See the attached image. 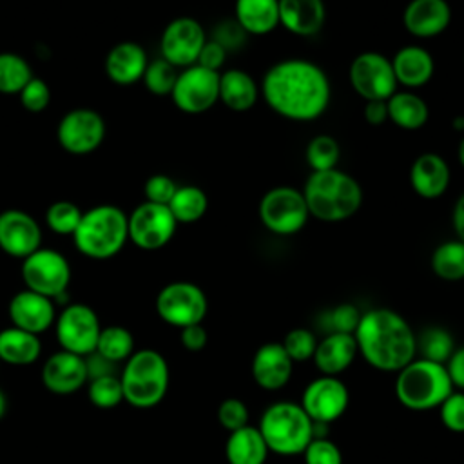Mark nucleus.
I'll return each instance as SVG.
<instances>
[{"label":"nucleus","instance_id":"nucleus-1","mask_svg":"<svg viewBox=\"0 0 464 464\" xmlns=\"http://www.w3.org/2000/svg\"><path fill=\"white\" fill-rule=\"evenodd\" d=\"M259 89L266 105L290 121L321 118L332 100L328 74L321 65L304 58H286L270 65Z\"/></svg>","mask_w":464,"mask_h":464},{"label":"nucleus","instance_id":"nucleus-2","mask_svg":"<svg viewBox=\"0 0 464 464\" xmlns=\"http://www.w3.org/2000/svg\"><path fill=\"white\" fill-rule=\"evenodd\" d=\"M353 337L362 359L381 372H399L417 355V335L392 308L379 306L361 314Z\"/></svg>","mask_w":464,"mask_h":464},{"label":"nucleus","instance_id":"nucleus-3","mask_svg":"<svg viewBox=\"0 0 464 464\" xmlns=\"http://www.w3.org/2000/svg\"><path fill=\"white\" fill-rule=\"evenodd\" d=\"M303 196L312 218L324 223H339L355 216L362 205L359 181L341 169L310 172Z\"/></svg>","mask_w":464,"mask_h":464},{"label":"nucleus","instance_id":"nucleus-4","mask_svg":"<svg viewBox=\"0 0 464 464\" xmlns=\"http://www.w3.org/2000/svg\"><path fill=\"white\" fill-rule=\"evenodd\" d=\"M72 239L85 257H114L129 241V216L116 205L92 207L83 212Z\"/></svg>","mask_w":464,"mask_h":464},{"label":"nucleus","instance_id":"nucleus-5","mask_svg":"<svg viewBox=\"0 0 464 464\" xmlns=\"http://www.w3.org/2000/svg\"><path fill=\"white\" fill-rule=\"evenodd\" d=\"M259 431L270 453L294 457L303 455L314 439V420L294 401L272 402L259 419Z\"/></svg>","mask_w":464,"mask_h":464},{"label":"nucleus","instance_id":"nucleus-6","mask_svg":"<svg viewBox=\"0 0 464 464\" xmlns=\"http://www.w3.org/2000/svg\"><path fill=\"white\" fill-rule=\"evenodd\" d=\"M453 390L446 366L435 361L419 357L397 372L395 395L404 408L413 411L439 408Z\"/></svg>","mask_w":464,"mask_h":464},{"label":"nucleus","instance_id":"nucleus-7","mask_svg":"<svg viewBox=\"0 0 464 464\" xmlns=\"http://www.w3.org/2000/svg\"><path fill=\"white\" fill-rule=\"evenodd\" d=\"M120 381L125 402L141 410L152 408L169 390V364L160 352L143 348L125 361Z\"/></svg>","mask_w":464,"mask_h":464},{"label":"nucleus","instance_id":"nucleus-8","mask_svg":"<svg viewBox=\"0 0 464 464\" xmlns=\"http://www.w3.org/2000/svg\"><path fill=\"white\" fill-rule=\"evenodd\" d=\"M261 225L276 236H294L304 228L310 212L303 190L279 185L266 190L257 207Z\"/></svg>","mask_w":464,"mask_h":464},{"label":"nucleus","instance_id":"nucleus-9","mask_svg":"<svg viewBox=\"0 0 464 464\" xmlns=\"http://www.w3.org/2000/svg\"><path fill=\"white\" fill-rule=\"evenodd\" d=\"M22 281L27 290L58 299L71 283V266L65 256L53 248H38L22 259Z\"/></svg>","mask_w":464,"mask_h":464},{"label":"nucleus","instance_id":"nucleus-10","mask_svg":"<svg viewBox=\"0 0 464 464\" xmlns=\"http://www.w3.org/2000/svg\"><path fill=\"white\" fill-rule=\"evenodd\" d=\"M208 310L205 292L190 281H174L165 285L156 297V312L170 326L185 328L199 324Z\"/></svg>","mask_w":464,"mask_h":464},{"label":"nucleus","instance_id":"nucleus-11","mask_svg":"<svg viewBox=\"0 0 464 464\" xmlns=\"http://www.w3.org/2000/svg\"><path fill=\"white\" fill-rule=\"evenodd\" d=\"M348 82L364 102L388 100L399 87L392 60L377 51L359 53L352 60L348 67Z\"/></svg>","mask_w":464,"mask_h":464},{"label":"nucleus","instance_id":"nucleus-12","mask_svg":"<svg viewBox=\"0 0 464 464\" xmlns=\"http://www.w3.org/2000/svg\"><path fill=\"white\" fill-rule=\"evenodd\" d=\"M170 98L185 114L207 112L219 102V72L198 63L181 69Z\"/></svg>","mask_w":464,"mask_h":464},{"label":"nucleus","instance_id":"nucleus-13","mask_svg":"<svg viewBox=\"0 0 464 464\" xmlns=\"http://www.w3.org/2000/svg\"><path fill=\"white\" fill-rule=\"evenodd\" d=\"M56 341L62 350L87 357L96 350L102 332L96 312L83 303L67 304L56 317Z\"/></svg>","mask_w":464,"mask_h":464},{"label":"nucleus","instance_id":"nucleus-14","mask_svg":"<svg viewBox=\"0 0 464 464\" xmlns=\"http://www.w3.org/2000/svg\"><path fill=\"white\" fill-rule=\"evenodd\" d=\"M58 143L63 150L74 156L94 152L105 138V120L100 112L87 107H78L63 114L56 129Z\"/></svg>","mask_w":464,"mask_h":464},{"label":"nucleus","instance_id":"nucleus-15","mask_svg":"<svg viewBox=\"0 0 464 464\" xmlns=\"http://www.w3.org/2000/svg\"><path fill=\"white\" fill-rule=\"evenodd\" d=\"M176 228L178 221L167 205L143 201L129 216V239L141 250L163 248Z\"/></svg>","mask_w":464,"mask_h":464},{"label":"nucleus","instance_id":"nucleus-16","mask_svg":"<svg viewBox=\"0 0 464 464\" xmlns=\"http://www.w3.org/2000/svg\"><path fill=\"white\" fill-rule=\"evenodd\" d=\"M207 42L203 25L192 16H178L167 24L160 38L161 58L176 69L190 67L198 62L199 51Z\"/></svg>","mask_w":464,"mask_h":464},{"label":"nucleus","instance_id":"nucleus-17","mask_svg":"<svg viewBox=\"0 0 464 464\" xmlns=\"http://www.w3.org/2000/svg\"><path fill=\"white\" fill-rule=\"evenodd\" d=\"M348 402L346 384L334 375H321L306 384L299 404L314 422L330 424L346 411Z\"/></svg>","mask_w":464,"mask_h":464},{"label":"nucleus","instance_id":"nucleus-18","mask_svg":"<svg viewBox=\"0 0 464 464\" xmlns=\"http://www.w3.org/2000/svg\"><path fill=\"white\" fill-rule=\"evenodd\" d=\"M42 228L38 221L20 208L0 212V248L18 259H25L42 245Z\"/></svg>","mask_w":464,"mask_h":464},{"label":"nucleus","instance_id":"nucleus-19","mask_svg":"<svg viewBox=\"0 0 464 464\" xmlns=\"http://www.w3.org/2000/svg\"><path fill=\"white\" fill-rule=\"evenodd\" d=\"M89 381L85 357L60 350L42 366V382L54 395H71Z\"/></svg>","mask_w":464,"mask_h":464},{"label":"nucleus","instance_id":"nucleus-20","mask_svg":"<svg viewBox=\"0 0 464 464\" xmlns=\"http://www.w3.org/2000/svg\"><path fill=\"white\" fill-rule=\"evenodd\" d=\"M7 315L11 319V326L40 335L56 321V310L53 299L36 294L33 290L16 292L9 304Z\"/></svg>","mask_w":464,"mask_h":464},{"label":"nucleus","instance_id":"nucleus-21","mask_svg":"<svg viewBox=\"0 0 464 464\" xmlns=\"http://www.w3.org/2000/svg\"><path fill=\"white\" fill-rule=\"evenodd\" d=\"M451 22L448 0H410L402 11L404 29L420 40L442 34Z\"/></svg>","mask_w":464,"mask_h":464},{"label":"nucleus","instance_id":"nucleus-22","mask_svg":"<svg viewBox=\"0 0 464 464\" xmlns=\"http://www.w3.org/2000/svg\"><path fill=\"white\" fill-rule=\"evenodd\" d=\"M292 372L294 361L281 343H265L252 357V379L263 390H281L288 384Z\"/></svg>","mask_w":464,"mask_h":464},{"label":"nucleus","instance_id":"nucleus-23","mask_svg":"<svg viewBox=\"0 0 464 464\" xmlns=\"http://www.w3.org/2000/svg\"><path fill=\"white\" fill-rule=\"evenodd\" d=\"M451 170L437 152L419 154L410 167V185L422 199H439L450 187Z\"/></svg>","mask_w":464,"mask_h":464},{"label":"nucleus","instance_id":"nucleus-24","mask_svg":"<svg viewBox=\"0 0 464 464\" xmlns=\"http://www.w3.org/2000/svg\"><path fill=\"white\" fill-rule=\"evenodd\" d=\"M390 60L397 83L406 89L424 87L435 72V60L431 53L417 44L397 49V53Z\"/></svg>","mask_w":464,"mask_h":464},{"label":"nucleus","instance_id":"nucleus-25","mask_svg":"<svg viewBox=\"0 0 464 464\" xmlns=\"http://www.w3.org/2000/svg\"><path fill=\"white\" fill-rule=\"evenodd\" d=\"M324 22V0H279V25L295 36H315Z\"/></svg>","mask_w":464,"mask_h":464},{"label":"nucleus","instance_id":"nucleus-26","mask_svg":"<svg viewBox=\"0 0 464 464\" xmlns=\"http://www.w3.org/2000/svg\"><path fill=\"white\" fill-rule=\"evenodd\" d=\"M149 65L145 49L136 42L116 44L105 58V72L118 85H132L140 82Z\"/></svg>","mask_w":464,"mask_h":464},{"label":"nucleus","instance_id":"nucleus-27","mask_svg":"<svg viewBox=\"0 0 464 464\" xmlns=\"http://www.w3.org/2000/svg\"><path fill=\"white\" fill-rule=\"evenodd\" d=\"M357 353L359 350L353 334L334 332L317 341V348L312 359L323 375L337 377L352 366Z\"/></svg>","mask_w":464,"mask_h":464},{"label":"nucleus","instance_id":"nucleus-28","mask_svg":"<svg viewBox=\"0 0 464 464\" xmlns=\"http://www.w3.org/2000/svg\"><path fill=\"white\" fill-rule=\"evenodd\" d=\"M261 96L256 80L243 69H227L219 72V102L232 112L250 111Z\"/></svg>","mask_w":464,"mask_h":464},{"label":"nucleus","instance_id":"nucleus-29","mask_svg":"<svg viewBox=\"0 0 464 464\" xmlns=\"http://www.w3.org/2000/svg\"><path fill=\"white\" fill-rule=\"evenodd\" d=\"M234 20L246 34H268L279 25V0H236Z\"/></svg>","mask_w":464,"mask_h":464},{"label":"nucleus","instance_id":"nucleus-30","mask_svg":"<svg viewBox=\"0 0 464 464\" xmlns=\"http://www.w3.org/2000/svg\"><path fill=\"white\" fill-rule=\"evenodd\" d=\"M268 446L257 426H243L230 431L225 442V457L228 464H265Z\"/></svg>","mask_w":464,"mask_h":464},{"label":"nucleus","instance_id":"nucleus-31","mask_svg":"<svg viewBox=\"0 0 464 464\" xmlns=\"http://www.w3.org/2000/svg\"><path fill=\"white\" fill-rule=\"evenodd\" d=\"M388 121L402 130H419L428 123L430 107L413 91H397L388 100Z\"/></svg>","mask_w":464,"mask_h":464},{"label":"nucleus","instance_id":"nucleus-32","mask_svg":"<svg viewBox=\"0 0 464 464\" xmlns=\"http://www.w3.org/2000/svg\"><path fill=\"white\" fill-rule=\"evenodd\" d=\"M42 343L36 334L9 326L0 330V361L11 366H27L38 361Z\"/></svg>","mask_w":464,"mask_h":464},{"label":"nucleus","instance_id":"nucleus-33","mask_svg":"<svg viewBox=\"0 0 464 464\" xmlns=\"http://www.w3.org/2000/svg\"><path fill=\"white\" fill-rule=\"evenodd\" d=\"M167 207L178 223H196L207 214L208 198L205 190L196 185H181L176 188Z\"/></svg>","mask_w":464,"mask_h":464},{"label":"nucleus","instance_id":"nucleus-34","mask_svg":"<svg viewBox=\"0 0 464 464\" xmlns=\"http://www.w3.org/2000/svg\"><path fill=\"white\" fill-rule=\"evenodd\" d=\"M433 274L442 281L464 279V241L450 239L440 243L430 257Z\"/></svg>","mask_w":464,"mask_h":464},{"label":"nucleus","instance_id":"nucleus-35","mask_svg":"<svg viewBox=\"0 0 464 464\" xmlns=\"http://www.w3.org/2000/svg\"><path fill=\"white\" fill-rule=\"evenodd\" d=\"M96 353L111 362H125L134 353V337L125 326H105L96 343Z\"/></svg>","mask_w":464,"mask_h":464},{"label":"nucleus","instance_id":"nucleus-36","mask_svg":"<svg viewBox=\"0 0 464 464\" xmlns=\"http://www.w3.org/2000/svg\"><path fill=\"white\" fill-rule=\"evenodd\" d=\"M455 348L453 335L442 326H430L417 335V352L422 359L446 364Z\"/></svg>","mask_w":464,"mask_h":464},{"label":"nucleus","instance_id":"nucleus-37","mask_svg":"<svg viewBox=\"0 0 464 464\" xmlns=\"http://www.w3.org/2000/svg\"><path fill=\"white\" fill-rule=\"evenodd\" d=\"M33 78L25 58L16 53H0V92L18 94Z\"/></svg>","mask_w":464,"mask_h":464},{"label":"nucleus","instance_id":"nucleus-38","mask_svg":"<svg viewBox=\"0 0 464 464\" xmlns=\"http://www.w3.org/2000/svg\"><path fill=\"white\" fill-rule=\"evenodd\" d=\"M304 158L312 172L337 169V163L341 160V147L334 136L317 134L308 141Z\"/></svg>","mask_w":464,"mask_h":464},{"label":"nucleus","instance_id":"nucleus-39","mask_svg":"<svg viewBox=\"0 0 464 464\" xmlns=\"http://www.w3.org/2000/svg\"><path fill=\"white\" fill-rule=\"evenodd\" d=\"M87 395H89V401L100 410L116 408L123 401L121 381L116 373L89 379Z\"/></svg>","mask_w":464,"mask_h":464},{"label":"nucleus","instance_id":"nucleus-40","mask_svg":"<svg viewBox=\"0 0 464 464\" xmlns=\"http://www.w3.org/2000/svg\"><path fill=\"white\" fill-rule=\"evenodd\" d=\"M83 212L72 201H54L45 212L47 227L60 236H72L80 225Z\"/></svg>","mask_w":464,"mask_h":464},{"label":"nucleus","instance_id":"nucleus-41","mask_svg":"<svg viewBox=\"0 0 464 464\" xmlns=\"http://www.w3.org/2000/svg\"><path fill=\"white\" fill-rule=\"evenodd\" d=\"M176 80H178V69L163 58H156L149 62L145 74L141 78L145 87L156 96H170Z\"/></svg>","mask_w":464,"mask_h":464},{"label":"nucleus","instance_id":"nucleus-42","mask_svg":"<svg viewBox=\"0 0 464 464\" xmlns=\"http://www.w3.org/2000/svg\"><path fill=\"white\" fill-rule=\"evenodd\" d=\"M361 321V312L352 303H341L328 310L321 321V328L326 330V334H353L357 324Z\"/></svg>","mask_w":464,"mask_h":464},{"label":"nucleus","instance_id":"nucleus-43","mask_svg":"<svg viewBox=\"0 0 464 464\" xmlns=\"http://www.w3.org/2000/svg\"><path fill=\"white\" fill-rule=\"evenodd\" d=\"M283 348L294 362L310 361L317 348V337L308 328H294L283 339Z\"/></svg>","mask_w":464,"mask_h":464},{"label":"nucleus","instance_id":"nucleus-44","mask_svg":"<svg viewBox=\"0 0 464 464\" xmlns=\"http://www.w3.org/2000/svg\"><path fill=\"white\" fill-rule=\"evenodd\" d=\"M304 464H343V453L339 446L328 437L312 439L303 451Z\"/></svg>","mask_w":464,"mask_h":464},{"label":"nucleus","instance_id":"nucleus-45","mask_svg":"<svg viewBox=\"0 0 464 464\" xmlns=\"http://www.w3.org/2000/svg\"><path fill=\"white\" fill-rule=\"evenodd\" d=\"M218 422L230 433L248 424V408L241 399L228 397L218 406Z\"/></svg>","mask_w":464,"mask_h":464},{"label":"nucleus","instance_id":"nucleus-46","mask_svg":"<svg viewBox=\"0 0 464 464\" xmlns=\"http://www.w3.org/2000/svg\"><path fill=\"white\" fill-rule=\"evenodd\" d=\"M18 94H20L22 107L29 112H42L47 109L51 102L49 85L36 76H33Z\"/></svg>","mask_w":464,"mask_h":464},{"label":"nucleus","instance_id":"nucleus-47","mask_svg":"<svg viewBox=\"0 0 464 464\" xmlns=\"http://www.w3.org/2000/svg\"><path fill=\"white\" fill-rule=\"evenodd\" d=\"M442 424L455 433H464V392H451L439 406Z\"/></svg>","mask_w":464,"mask_h":464},{"label":"nucleus","instance_id":"nucleus-48","mask_svg":"<svg viewBox=\"0 0 464 464\" xmlns=\"http://www.w3.org/2000/svg\"><path fill=\"white\" fill-rule=\"evenodd\" d=\"M176 188H178V185H176V181L170 176H167V174H154L143 185L145 201L158 203V205H169V201L172 199Z\"/></svg>","mask_w":464,"mask_h":464},{"label":"nucleus","instance_id":"nucleus-49","mask_svg":"<svg viewBox=\"0 0 464 464\" xmlns=\"http://www.w3.org/2000/svg\"><path fill=\"white\" fill-rule=\"evenodd\" d=\"M246 33L241 29V25L230 18V20H221L212 33V40L221 44L227 51H236L246 42Z\"/></svg>","mask_w":464,"mask_h":464},{"label":"nucleus","instance_id":"nucleus-50","mask_svg":"<svg viewBox=\"0 0 464 464\" xmlns=\"http://www.w3.org/2000/svg\"><path fill=\"white\" fill-rule=\"evenodd\" d=\"M227 56H228V51L221 44H218L212 38H207V42L203 44V47L199 51V56H198L196 63L205 67V69L221 72V67L225 65Z\"/></svg>","mask_w":464,"mask_h":464},{"label":"nucleus","instance_id":"nucleus-51","mask_svg":"<svg viewBox=\"0 0 464 464\" xmlns=\"http://www.w3.org/2000/svg\"><path fill=\"white\" fill-rule=\"evenodd\" d=\"M179 341H181L185 350H188V352H201L207 346L208 335H207V330L203 328V324L199 323V324H190V326L181 328Z\"/></svg>","mask_w":464,"mask_h":464},{"label":"nucleus","instance_id":"nucleus-52","mask_svg":"<svg viewBox=\"0 0 464 464\" xmlns=\"http://www.w3.org/2000/svg\"><path fill=\"white\" fill-rule=\"evenodd\" d=\"M444 366L448 370L453 388L464 390V344L453 350V353L450 355V359L446 361Z\"/></svg>","mask_w":464,"mask_h":464},{"label":"nucleus","instance_id":"nucleus-53","mask_svg":"<svg viewBox=\"0 0 464 464\" xmlns=\"http://www.w3.org/2000/svg\"><path fill=\"white\" fill-rule=\"evenodd\" d=\"M362 118L368 125L372 127H379L382 123L388 121V105L386 100H370L364 102V109H362Z\"/></svg>","mask_w":464,"mask_h":464},{"label":"nucleus","instance_id":"nucleus-54","mask_svg":"<svg viewBox=\"0 0 464 464\" xmlns=\"http://www.w3.org/2000/svg\"><path fill=\"white\" fill-rule=\"evenodd\" d=\"M451 227L457 234V239L464 241V192L457 198L451 210Z\"/></svg>","mask_w":464,"mask_h":464},{"label":"nucleus","instance_id":"nucleus-55","mask_svg":"<svg viewBox=\"0 0 464 464\" xmlns=\"http://www.w3.org/2000/svg\"><path fill=\"white\" fill-rule=\"evenodd\" d=\"M457 158H459L460 167L464 169V138H460V141H459V145H457Z\"/></svg>","mask_w":464,"mask_h":464},{"label":"nucleus","instance_id":"nucleus-56","mask_svg":"<svg viewBox=\"0 0 464 464\" xmlns=\"http://www.w3.org/2000/svg\"><path fill=\"white\" fill-rule=\"evenodd\" d=\"M5 410H7V399H5V393L0 388V419L5 415Z\"/></svg>","mask_w":464,"mask_h":464},{"label":"nucleus","instance_id":"nucleus-57","mask_svg":"<svg viewBox=\"0 0 464 464\" xmlns=\"http://www.w3.org/2000/svg\"><path fill=\"white\" fill-rule=\"evenodd\" d=\"M453 129H457V130L464 132V120H462V114H460V116H457V118L453 120Z\"/></svg>","mask_w":464,"mask_h":464},{"label":"nucleus","instance_id":"nucleus-58","mask_svg":"<svg viewBox=\"0 0 464 464\" xmlns=\"http://www.w3.org/2000/svg\"><path fill=\"white\" fill-rule=\"evenodd\" d=\"M462 63H464V54H462Z\"/></svg>","mask_w":464,"mask_h":464},{"label":"nucleus","instance_id":"nucleus-59","mask_svg":"<svg viewBox=\"0 0 464 464\" xmlns=\"http://www.w3.org/2000/svg\"><path fill=\"white\" fill-rule=\"evenodd\" d=\"M462 120H464V114H462Z\"/></svg>","mask_w":464,"mask_h":464}]
</instances>
